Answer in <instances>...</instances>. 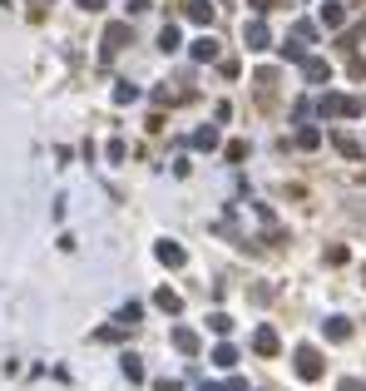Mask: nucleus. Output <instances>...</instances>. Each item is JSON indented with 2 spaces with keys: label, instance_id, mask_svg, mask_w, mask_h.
<instances>
[{
  "label": "nucleus",
  "instance_id": "1a4fd4ad",
  "mask_svg": "<svg viewBox=\"0 0 366 391\" xmlns=\"http://www.w3.org/2000/svg\"><path fill=\"white\" fill-rule=\"evenodd\" d=\"M332 144H337V149H342L347 159H362V144H357L352 134H332Z\"/></svg>",
  "mask_w": 366,
  "mask_h": 391
},
{
  "label": "nucleus",
  "instance_id": "aec40b11",
  "mask_svg": "<svg viewBox=\"0 0 366 391\" xmlns=\"http://www.w3.org/2000/svg\"><path fill=\"white\" fill-rule=\"evenodd\" d=\"M337 391H366V382H362V377H347V382H342Z\"/></svg>",
  "mask_w": 366,
  "mask_h": 391
},
{
  "label": "nucleus",
  "instance_id": "f03ea898",
  "mask_svg": "<svg viewBox=\"0 0 366 391\" xmlns=\"http://www.w3.org/2000/svg\"><path fill=\"white\" fill-rule=\"evenodd\" d=\"M297 377L302 382H317L322 377V352L317 347H297Z\"/></svg>",
  "mask_w": 366,
  "mask_h": 391
},
{
  "label": "nucleus",
  "instance_id": "4be33fe9",
  "mask_svg": "<svg viewBox=\"0 0 366 391\" xmlns=\"http://www.w3.org/2000/svg\"><path fill=\"white\" fill-rule=\"evenodd\" d=\"M154 391H183V387H179V382H169V377H164V382H159Z\"/></svg>",
  "mask_w": 366,
  "mask_h": 391
},
{
  "label": "nucleus",
  "instance_id": "f257e3e1",
  "mask_svg": "<svg viewBox=\"0 0 366 391\" xmlns=\"http://www.w3.org/2000/svg\"><path fill=\"white\" fill-rule=\"evenodd\" d=\"M362 109L366 104L362 99H352V95H322L317 99V114H322V119H357Z\"/></svg>",
  "mask_w": 366,
  "mask_h": 391
},
{
  "label": "nucleus",
  "instance_id": "39448f33",
  "mask_svg": "<svg viewBox=\"0 0 366 391\" xmlns=\"http://www.w3.org/2000/svg\"><path fill=\"white\" fill-rule=\"evenodd\" d=\"M322 332H327L332 342H347V337H352V322H347V317H327V322H322Z\"/></svg>",
  "mask_w": 366,
  "mask_h": 391
},
{
  "label": "nucleus",
  "instance_id": "f8f14e48",
  "mask_svg": "<svg viewBox=\"0 0 366 391\" xmlns=\"http://www.w3.org/2000/svg\"><path fill=\"white\" fill-rule=\"evenodd\" d=\"M193 60H218V45H213V40H198V45H193Z\"/></svg>",
  "mask_w": 366,
  "mask_h": 391
},
{
  "label": "nucleus",
  "instance_id": "423d86ee",
  "mask_svg": "<svg viewBox=\"0 0 366 391\" xmlns=\"http://www.w3.org/2000/svg\"><path fill=\"white\" fill-rule=\"evenodd\" d=\"M253 347H258L263 357H277V332H273V327H258V337H253Z\"/></svg>",
  "mask_w": 366,
  "mask_h": 391
},
{
  "label": "nucleus",
  "instance_id": "0eeeda50",
  "mask_svg": "<svg viewBox=\"0 0 366 391\" xmlns=\"http://www.w3.org/2000/svg\"><path fill=\"white\" fill-rule=\"evenodd\" d=\"M124 40H129V30H124V25H109V35H104V55H119Z\"/></svg>",
  "mask_w": 366,
  "mask_h": 391
},
{
  "label": "nucleus",
  "instance_id": "b1692460",
  "mask_svg": "<svg viewBox=\"0 0 366 391\" xmlns=\"http://www.w3.org/2000/svg\"><path fill=\"white\" fill-rule=\"evenodd\" d=\"M362 278H366V273H362Z\"/></svg>",
  "mask_w": 366,
  "mask_h": 391
},
{
  "label": "nucleus",
  "instance_id": "ddd939ff",
  "mask_svg": "<svg viewBox=\"0 0 366 391\" xmlns=\"http://www.w3.org/2000/svg\"><path fill=\"white\" fill-rule=\"evenodd\" d=\"M193 144H198V149H213V144H218V129H213V124H208V129H198V134H193Z\"/></svg>",
  "mask_w": 366,
  "mask_h": 391
},
{
  "label": "nucleus",
  "instance_id": "a211bd4d",
  "mask_svg": "<svg viewBox=\"0 0 366 391\" xmlns=\"http://www.w3.org/2000/svg\"><path fill=\"white\" fill-rule=\"evenodd\" d=\"M159 45H164V50H179V30H174V25H169V30H164V35H159Z\"/></svg>",
  "mask_w": 366,
  "mask_h": 391
},
{
  "label": "nucleus",
  "instance_id": "7ed1b4c3",
  "mask_svg": "<svg viewBox=\"0 0 366 391\" xmlns=\"http://www.w3.org/2000/svg\"><path fill=\"white\" fill-rule=\"evenodd\" d=\"M243 40H248V50H268V25H263V20H253V25L243 30Z\"/></svg>",
  "mask_w": 366,
  "mask_h": 391
},
{
  "label": "nucleus",
  "instance_id": "20e7f679",
  "mask_svg": "<svg viewBox=\"0 0 366 391\" xmlns=\"http://www.w3.org/2000/svg\"><path fill=\"white\" fill-rule=\"evenodd\" d=\"M302 70H307V80H312V85L332 80V65H327V60H317V55H312V60H302Z\"/></svg>",
  "mask_w": 366,
  "mask_h": 391
},
{
  "label": "nucleus",
  "instance_id": "6ab92c4d",
  "mask_svg": "<svg viewBox=\"0 0 366 391\" xmlns=\"http://www.w3.org/2000/svg\"><path fill=\"white\" fill-rule=\"evenodd\" d=\"M297 144H302V149H317V144H322V134H317V129H302V139H297Z\"/></svg>",
  "mask_w": 366,
  "mask_h": 391
},
{
  "label": "nucleus",
  "instance_id": "412c9836",
  "mask_svg": "<svg viewBox=\"0 0 366 391\" xmlns=\"http://www.w3.org/2000/svg\"><path fill=\"white\" fill-rule=\"evenodd\" d=\"M223 391H248V382H243V377H233V382H228Z\"/></svg>",
  "mask_w": 366,
  "mask_h": 391
},
{
  "label": "nucleus",
  "instance_id": "6e6552de",
  "mask_svg": "<svg viewBox=\"0 0 366 391\" xmlns=\"http://www.w3.org/2000/svg\"><path fill=\"white\" fill-rule=\"evenodd\" d=\"M159 263H169V268H183V248H179V243H159Z\"/></svg>",
  "mask_w": 366,
  "mask_h": 391
},
{
  "label": "nucleus",
  "instance_id": "5701e85b",
  "mask_svg": "<svg viewBox=\"0 0 366 391\" xmlns=\"http://www.w3.org/2000/svg\"><path fill=\"white\" fill-rule=\"evenodd\" d=\"M80 5H85V10H99V5H104V0H80Z\"/></svg>",
  "mask_w": 366,
  "mask_h": 391
},
{
  "label": "nucleus",
  "instance_id": "9b49d317",
  "mask_svg": "<svg viewBox=\"0 0 366 391\" xmlns=\"http://www.w3.org/2000/svg\"><path fill=\"white\" fill-rule=\"evenodd\" d=\"M188 15H193L198 25H208V20H213V10H208V0H193V5H188Z\"/></svg>",
  "mask_w": 366,
  "mask_h": 391
},
{
  "label": "nucleus",
  "instance_id": "9d476101",
  "mask_svg": "<svg viewBox=\"0 0 366 391\" xmlns=\"http://www.w3.org/2000/svg\"><path fill=\"white\" fill-rule=\"evenodd\" d=\"M174 347H179V352H198V337H193L188 327H179V332H174Z\"/></svg>",
  "mask_w": 366,
  "mask_h": 391
},
{
  "label": "nucleus",
  "instance_id": "2eb2a0df",
  "mask_svg": "<svg viewBox=\"0 0 366 391\" xmlns=\"http://www.w3.org/2000/svg\"><path fill=\"white\" fill-rule=\"evenodd\" d=\"M124 377H129V382H144V367H139V357H124Z\"/></svg>",
  "mask_w": 366,
  "mask_h": 391
},
{
  "label": "nucleus",
  "instance_id": "dca6fc26",
  "mask_svg": "<svg viewBox=\"0 0 366 391\" xmlns=\"http://www.w3.org/2000/svg\"><path fill=\"white\" fill-rule=\"evenodd\" d=\"M213 362H218V367H233V362H238V352H233V347H218V352H213Z\"/></svg>",
  "mask_w": 366,
  "mask_h": 391
},
{
  "label": "nucleus",
  "instance_id": "f3484780",
  "mask_svg": "<svg viewBox=\"0 0 366 391\" xmlns=\"http://www.w3.org/2000/svg\"><path fill=\"white\" fill-rule=\"evenodd\" d=\"M322 25H342V10L337 5H322Z\"/></svg>",
  "mask_w": 366,
  "mask_h": 391
},
{
  "label": "nucleus",
  "instance_id": "4468645a",
  "mask_svg": "<svg viewBox=\"0 0 366 391\" xmlns=\"http://www.w3.org/2000/svg\"><path fill=\"white\" fill-rule=\"evenodd\" d=\"M154 302H159V307H164V312H179L183 302H179V293H169V288H164V293L154 297Z\"/></svg>",
  "mask_w": 366,
  "mask_h": 391
}]
</instances>
